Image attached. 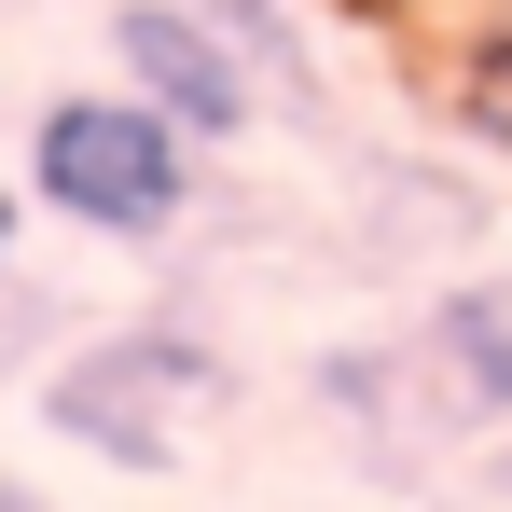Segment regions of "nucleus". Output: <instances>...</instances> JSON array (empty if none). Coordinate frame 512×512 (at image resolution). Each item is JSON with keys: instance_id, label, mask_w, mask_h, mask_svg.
<instances>
[{"instance_id": "obj_3", "label": "nucleus", "mask_w": 512, "mask_h": 512, "mask_svg": "<svg viewBox=\"0 0 512 512\" xmlns=\"http://www.w3.org/2000/svg\"><path fill=\"white\" fill-rule=\"evenodd\" d=\"M111 56H125V97H153L180 139H250V42L194 0H125L111 14Z\"/></svg>"}, {"instance_id": "obj_2", "label": "nucleus", "mask_w": 512, "mask_h": 512, "mask_svg": "<svg viewBox=\"0 0 512 512\" xmlns=\"http://www.w3.org/2000/svg\"><path fill=\"white\" fill-rule=\"evenodd\" d=\"M208 402H222V360H208L194 333H167V319H153V333L84 346V360L42 388V416L70 429L84 457H111V471H167V457H180V429L208 416Z\"/></svg>"}, {"instance_id": "obj_6", "label": "nucleus", "mask_w": 512, "mask_h": 512, "mask_svg": "<svg viewBox=\"0 0 512 512\" xmlns=\"http://www.w3.org/2000/svg\"><path fill=\"white\" fill-rule=\"evenodd\" d=\"M0 512H42V499H28V485H0Z\"/></svg>"}, {"instance_id": "obj_5", "label": "nucleus", "mask_w": 512, "mask_h": 512, "mask_svg": "<svg viewBox=\"0 0 512 512\" xmlns=\"http://www.w3.org/2000/svg\"><path fill=\"white\" fill-rule=\"evenodd\" d=\"M443 111L485 139V153H512V0H471L457 14V56H443Z\"/></svg>"}, {"instance_id": "obj_4", "label": "nucleus", "mask_w": 512, "mask_h": 512, "mask_svg": "<svg viewBox=\"0 0 512 512\" xmlns=\"http://www.w3.org/2000/svg\"><path fill=\"white\" fill-rule=\"evenodd\" d=\"M416 360H429V402H457V416H512V263L429 305Z\"/></svg>"}, {"instance_id": "obj_7", "label": "nucleus", "mask_w": 512, "mask_h": 512, "mask_svg": "<svg viewBox=\"0 0 512 512\" xmlns=\"http://www.w3.org/2000/svg\"><path fill=\"white\" fill-rule=\"evenodd\" d=\"M0 250H14V194H0Z\"/></svg>"}, {"instance_id": "obj_8", "label": "nucleus", "mask_w": 512, "mask_h": 512, "mask_svg": "<svg viewBox=\"0 0 512 512\" xmlns=\"http://www.w3.org/2000/svg\"><path fill=\"white\" fill-rule=\"evenodd\" d=\"M499 485H512V457H499Z\"/></svg>"}, {"instance_id": "obj_1", "label": "nucleus", "mask_w": 512, "mask_h": 512, "mask_svg": "<svg viewBox=\"0 0 512 512\" xmlns=\"http://www.w3.org/2000/svg\"><path fill=\"white\" fill-rule=\"evenodd\" d=\"M28 194L56 222H84V236H167L194 208V139L153 97H125V84L111 97H56L28 125Z\"/></svg>"}]
</instances>
